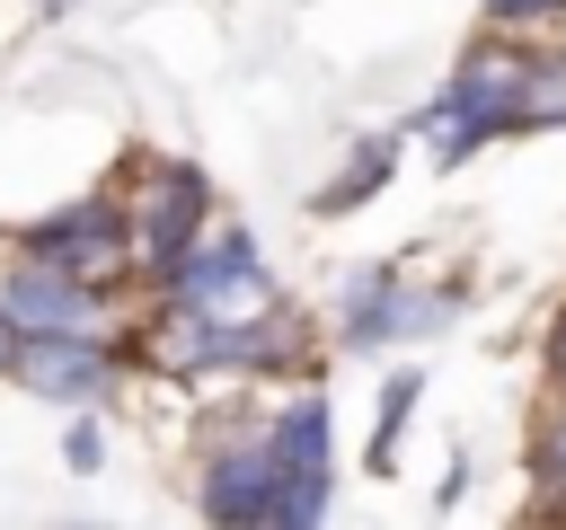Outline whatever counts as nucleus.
<instances>
[{
	"label": "nucleus",
	"instance_id": "nucleus-11",
	"mask_svg": "<svg viewBox=\"0 0 566 530\" xmlns=\"http://www.w3.org/2000/svg\"><path fill=\"white\" fill-rule=\"evenodd\" d=\"M398 150H407V124H389V132H363V141L345 150V168H336V177H327L310 203H318V212H363V203H371V194L398 177Z\"/></svg>",
	"mask_w": 566,
	"mask_h": 530
},
{
	"label": "nucleus",
	"instance_id": "nucleus-4",
	"mask_svg": "<svg viewBox=\"0 0 566 530\" xmlns=\"http://www.w3.org/2000/svg\"><path fill=\"white\" fill-rule=\"evenodd\" d=\"M18 247L71 265L80 283L133 292V221H124V186H115V177L88 186V194H71V203H53V212H35V221L18 230Z\"/></svg>",
	"mask_w": 566,
	"mask_h": 530
},
{
	"label": "nucleus",
	"instance_id": "nucleus-9",
	"mask_svg": "<svg viewBox=\"0 0 566 530\" xmlns=\"http://www.w3.org/2000/svg\"><path fill=\"white\" fill-rule=\"evenodd\" d=\"M398 274H407V265H363V274L336 283V344H345V353H380V344H389Z\"/></svg>",
	"mask_w": 566,
	"mask_h": 530
},
{
	"label": "nucleus",
	"instance_id": "nucleus-6",
	"mask_svg": "<svg viewBox=\"0 0 566 530\" xmlns=\"http://www.w3.org/2000/svg\"><path fill=\"white\" fill-rule=\"evenodd\" d=\"M159 300H186V309H203V318H256V309L283 300V283H274V265H265V247H256L248 221H212V230L186 247V265L168 274Z\"/></svg>",
	"mask_w": 566,
	"mask_h": 530
},
{
	"label": "nucleus",
	"instance_id": "nucleus-8",
	"mask_svg": "<svg viewBox=\"0 0 566 530\" xmlns=\"http://www.w3.org/2000/svg\"><path fill=\"white\" fill-rule=\"evenodd\" d=\"M133 380L124 336H27L9 389H27L35 406H106Z\"/></svg>",
	"mask_w": 566,
	"mask_h": 530
},
{
	"label": "nucleus",
	"instance_id": "nucleus-2",
	"mask_svg": "<svg viewBox=\"0 0 566 530\" xmlns=\"http://www.w3.org/2000/svg\"><path fill=\"white\" fill-rule=\"evenodd\" d=\"M115 186H124V221H133V292L150 300L186 265V247L212 230V177L177 150H133Z\"/></svg>",
	"mask_w": 566,
	"mask_h": 530
},
{
	"label": "nucleus",
	"instance_id": "nucleus-1",
	"mask_svg": "<svg viewBox=\"0 0 566 530\" xmlns=\"http://www.w3.org/2000/svg\"><path fill=\"white\" fill-rule=\"evenodd\" d=\"M531 53H539V35H513V26H486V35L460 44L451 80L407 115V132H424L433 168H460V159H478L486 141L531 132V124H522V106H531Z\"/></svg>",
	"mask_w": 566,
	"mask_h": 530
},
{
	"label": "nucleus",
	"instance_id": "nucleus-14",
	"mask_svg": "<svg viewBox=\"0 0 566 530\" xmlns=\"http://www.w3.org/2000/svg\"><path fill=\"white\" fill-rule=\"evenodd\" d=\"M62 459H71L80 477L106 459V424H97V406H71V424H62Z\"/></svg>",
	"mask_w": 566,
	"mask_h": 530
},
{
	"label": "nucleus",
	"instance_id": "nucleus-3",
	"mask_svg": "<svg viewBox=\"0 0 566 530\" xmlns=\"http://www.w3.org/2000/svg\"><path fill=\"white\" fill-rule=\"evenodd\" d=\"M265 459H274V530H318L336 504V415L318 389L274 398L265 415Z\"/></svg>",
	"mask_w": 566,
	"mask_h": 530
},
{
	"label": "nucleus",
	"instance_id": "nucleus-15",
	"mask_svg": "<svg viewBox=\"0 0 566 530\" xmlns=\"http://www.w3.org/2000/svg\"><path fill=\"white\" fill-rule=\"evenodd\" d=\"M539 380L548 389H566V300L548 309V327H539Z\"/></svg>",
	"mask_w": 566,
	"mask_h": 530
},
{
	"label": "nucleus",
	"instance_id": "nucleus-5",
	"mask_svg": "<svg viewBox=\"0 0 566 530\" xmlns=\"http://www.w3.org/2000/svg\"><path fill=\"white\" fill-rule=\"evenodd\" d=\"M0 309H9L27 336H124V318H133V292L80 283L71 265L9 247V265H0Z\"/></svg>",
	"mask_w": 566,
	"mask_h": 530
},
{
	"label": "nucleus",
	"instance_id": "nucleus-10",
	"mask_svg": "<svg viewBox=\"0 0 566 530\" xmlns=\"http://www.w3.org/2000/svg\"><path fill=\"white\" fill-rule=\"evenodd\" d=\"M522 477H531V512L539 521H566V389L539 398L531 442H522Z\"/></svg>",
	"mask_w": 566,
	"mask_h": 530
},
{
	"label": "nucleus",
	"instance_id": "nucleus-7",
	"mask_svg": "<svg viewBox=\"0 0 566 530\" xmlns=\"http://www.w3.org/2000/svg\"><path fill=\"white\" fill-rule=\"evenodd\" d=\"M186 495H195V512L221 521V530H274V459H265V424H256V415H221L212 442L195 451Z\"/></svg>",
	"mask_w": 566,
	"mask_h": 530
},
{
	"label": "nucleus",
	"instance_id": "nucleus-16",
	"mask_svg": "<svg viewBox=\"0 0 566 530\" xmlns=\"http://www.w3.org/2000/svg\"><path fill=\"white\" fill-rule=\"evenodd\" d=\"M18 353H27V327H18V318H9V309H0V380H9V371H18Z\"/></svg>",
	"mask_w": 566,
	"mask_h": 530
},
{
	"label": "nucleus",
	"instance_id": "nucleus-17",
	"mask_svg": "<svg viewBox=\"0 0 566 530\" xmlns=\"http://www.w3.org/2000/svg\"><path fill=\"white\" fill-rule=\"evenodd\" d=\"M71 9H80V0H35V18H44V26H53V18H71Z\"/></svg>",
	"mask_w": 566,
	"mask_h": 530
},
{
	"label": "nucleus",
	"instance_id": "nucleus-13",
	"mask_svg": "<svg viewBox=\"0 0 566 530\" xmlns=\"http://www.w3.org/2000/svg\"><path fill=\"white\" fill-rule=\"evenodd\" d=\"M486 26H513V35H557V26H566V0H486Z\"/></svg>",
	"mask_w": 566,
	"mask_h": 530
},
{
	"label": "nucleus",
	"instance_id": "nucleus-12",
	"mask_svg": "<svg viewBox=\"0 0 566 530\" xmlns=\"http://www.w3.org/2000/svg\"><path fill=\"white\" fill-rule=\"evenodd\" d=\"M416 398H424V371H389L380 380V398H371V477H389L398 468V442H407V415H416Z\"/></svg>",
	"mask_w": 566,
	"mask_h": 530
}]
</instances>
